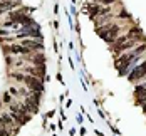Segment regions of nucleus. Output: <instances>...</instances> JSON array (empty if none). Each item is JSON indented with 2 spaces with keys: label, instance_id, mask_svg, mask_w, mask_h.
Listing matches in <instances>:
<instances>
[{
  "label": "nucleus",
  "instance_id": "obj_1",
  "mask_svg": "<svg viewBox=\"0 0 146 136\" xmlns=\"http://www.w3.org/2000/svg\"><path fill=\"white\" fill-rule=\"evenodd\" d=\"M9 76H10V79H14V82H17V84H24V86L30 88L32 91L42 92V89H44L42 79L37 77V76L25 74V72H20V71H9Z\"/></svg>",
  "mask_w": 146,
  "mask_h": 136
},
{
  "label": "nucleus",
  "instance_id": "obj_2",
  "mask_svg": "<svg viewBox=\"0 0 146 136\" xmlns=\"http://www.w3.org/2000/svg\"><path fill=\"white\" fill-rule=\"evenodd\" d=\"M0 121H2V124H3V128L7 129V133H15V131L20 128V124L14 119V116L9 113L7 107H3V109L0 111Z\"/></svg>",
  "mask_w": 146,
  "mask_h": 136
},
{
  "label": "nucleus",
  "instance_id": "obj_3",
  "mask_svg": "<svg viewBox=\"0 0 146 136\" xmlns=\"http://www.w3.org/2000/svg\"><path fill=\"white\" fill-rule=\"evenodd\" d=\"M145 76H146V60H143L139 66H134L133 71H129L128 79H129L131 82H139V81L145 79Z\"/></svg>",
  "mask_w": 146,
  "mask_h": 136
},
{
  "label": "nucleus",
  "instance_id": "obj_4",
  "mask_svg": "<svg viewBox=\"0 0 146 136\" xmlns=\"http://www.w3.org/2000/svg\"><path fill=\"white\" fill-rule=\"evenodd\" d=\"M19 7H22L20 0H10V2H0V17H2V15H5L7 12H12V10H15V9H19Z\"/></svg>",
  "mask_w": 146,
  "mask_h": 136
},
{
  "label": "nucleus",
  "instance_id": "obj_5",
  "mask_svg": "<svg viewBox=\"0 0 146 136\" xmlns=\"http://www.w3.org/2000/svg\"><path fill=\"white\" fill-rule=\"evenodd\" d=\"M2 109H3V104H2V99H0V111H2Z\"/></svg>",
  "mask_w": 146,
  "mask_h": 136
}]
</instances>
